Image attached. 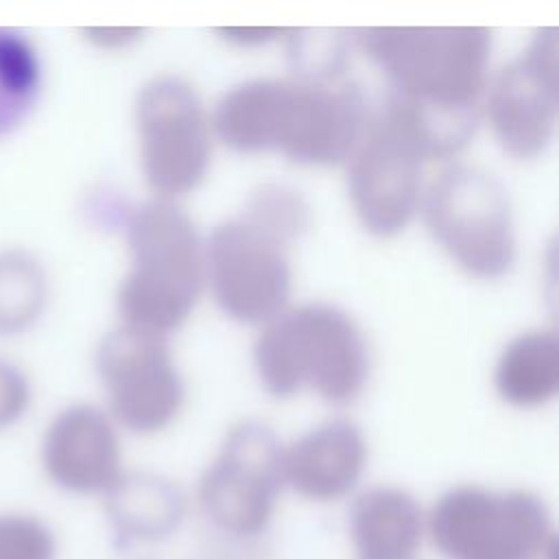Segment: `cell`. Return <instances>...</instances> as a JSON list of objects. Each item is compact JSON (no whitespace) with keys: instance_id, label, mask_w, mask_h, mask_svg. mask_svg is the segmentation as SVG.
I'll return each instance as SVG.
<instances>
[{"instance_id":"cell-1","label":"cell","mask_w":559,"mask_h":559,"mask_svg":"<svg viewBox=\"0 0 559 559\" xmlns=\"http://www.w3.org/2000/svg\"><path fill=\"white\" fill-rule=\"evenodd\" d=\"M212 127L236 151L275 148L299 164L330 166L354 153L365 114L354 87L255 79L221 96Z\"/></svg>"},{"instance_id":"cell-2","label":"cell","mask_w":559,"mask_h":559,"mask_svg":"<svg viewBox=\"0 0 559 559\" xmlns=\"http://www.w3.org/2000/svg\"><path fill=\"white\" fill-rule=\"evenodd\" d=\"M360 50L384 72L391 96L430 120L480 116L491 31L480 26H373Z\"/></svg>"},{"instance_id":"cell-3","label":"cell","mask_w":559,"mask_h":559,"mask_svg":"<svg viewBox=\"0 0 559 559\" xmlns=\"http://www.w3.org/2000/svg\"><path fill=\"white\" fill-rule=\"evenodd\" d=\"M131 269L118 288L122 325L166 336L192 312L203 282V245L192 221L170 201H151L127 216Z\"/></svg>"},{"instance_id":"cell-4","label":"cell","mask_w":559,"mask_h":559,"mask_svg":"<svg viewBox=\"0 0 559 559\" xmlns=\"http://www.w3.org/2000/svg\"><path fill=\"white\" fill-rule=\"evenodd\" d=\"M253 365L275 397L312 389L334 404L354 400L369 373L358 325L330 304H304L271 319L255 341Z\"/></svg>"},{"instance_id":"cell-5","label":"cell","mask_w":559,"mask_h":559,"mask_svg":"<svg viewBox=\"0 0 559 559\" xmlns=\"http://www.w3.org/2000/svg\"><path fill=\"white\" fill-rule=\"evenodd\" d=\"M428 533L448 559H542L555 555L548 507L524 489L454 487L435 502Z\"/></svg>"},{"instance_id":"cell-6","label":"cell","mask_w":559,"mask_h":559,"mask_svg":"<svg viewBox=\"0 0 559 559\" xmlns=\"http://www.w3.org/2000/svg\"><path fill=\"white\" fill-rule=\"evenodd\" d=\"M419 205L435 240L465 273L493 280L511 269V205L491 173L467 164L448 166L430 181Z\"/></svg>"},{"instance_id":"cell-7","label":"cell","mask_w":559,"mask_h":559,"mask_svg":"<svg viewBox=\"0 0 559 559\" xmlns=\"http://www.w3.org/2000/svg\"><path fill=\"white\" fill-rule=\"evenodd\" d=\"M140 162L148 188L170 201L194 190L212 153L210 118L197 90L177 74H157L135 98Z\"/></svg>"},{"instance_id":"cell-8","label":"cell","mask_w":559,"mask_h":559,"mask_svg":"<svg viewBox=\"0 0 559 559\" xmlns=\"http://www.w3.org/2000/svg\"><path fill=\"white\" fill-rule=\"evenodd\" d=\"M349 199L360 225L380 238L400 234L421 199L419 142L386 103L349 155Z\"/></svg>"},{"instance_id":"cell-9","label":"cell","mask_w":559,"mask_h":559,"mask_svg":"<svg viewBox=\"0 0 559 559\" xmlns=\"http://www.w3.org/2000/svg\"><path fill=\"white\" fill-rule=\"evenodd\" d=\"M282 452L262 421H240L225 435L199 485V502L221 531L249 537L266 528L284 485Z\"/></svg>"},{"instance_id":"cell-10","label":"cell","mask_w":559,"mask_h":559,"mask_svg":"<svg viewBox=\"0 0 559 559\" xmlns=\"http://www.w3.org/2000/svg\"><path fill=\"white\" fill-rule=\"evenodd\" d=\"M205 280L221 310L242 323H269L286 310L290 266L286 245L249 221L214 227L203 245Z\"/></svg>"},{"instance_id":"cell-11","label":"cell","mask_w":559,"mask_h":559,"mask_svg":"<svg viewBox=\"0 0 559 559\" xmlns=\"http://www.w3.org/2000/svg\"><path fill=\"white\" fill-rule=\"evenodd\" d=\"M114 417L133 432L166 428L183 404V382L164 336L120 325L96 352Z\"/></svg>"},{"instance_id":"cell-12","label":"cell","mask_w":559,"mask_h":559,"mask_svg":"<svg viewBox=\"0 0 559 559\" xmlns=\"http://www.w3.org/2000/svg\"><path fill=\"white\" fill-rule=\"evenodd\" d=\"M487 118L500 146L528 159L546 151L557 120V28L535 33L528 48L507 63L487 96Z\"/></svg>"},{"instance_id":"cell-13","label":"cell","mask_w":559,"mask_h":559,"mask_svg":"<svg viewBox=\"0 0 559 559\" xmlns=\"http://www.w3.org/2000/svg\"><path fill=\"white\" fill-rule=\"evenodd\" d=\"M50 474L79 491L111 489L120 478V443L109 417L87 404L63 408L44 443Z\"/></svg>"},{"instance_id":"cell-14","label":"cell","mask_w":559,"mask_h":559,"mask_svg":"<svg viewBox=\"0 0 559 559\" xmlns=\"http://www.w3.org/2000/svg\"><path fill=\"white\" fill-rule=\"evenodd\" d=\"M367 461L360 428L347 419L325 421L282 452V476L310 500H336L354 489Z\"/></svg>"},{"instance_id":"cell-15","label":"cell","mask_w":559,"mask_h":559,"mask_svg":"<svg viewBox=\"0 0 559 559\" xmlns=\"http://www.w3.org/2000/svg\"><path fill=\"white\" fill-rule=\"evenodd\" d=\"M421 522V509L408 491L373 487L354 502L349 528L360 559H413Z\"/></svg>"},{"instance_id":"cell-16","label":"cell","mask_w":559,"mask_h":559,"mask_svg":"<svg viewBox=\"0 0 559 559\" xmlns=\"http://www.w3.org/2000/svg\"><path fill=\"white\" fill-rule=\"evenodd\" d=\"M498 395L518 408L550 402L559 389V341L552 330L522 332L500 352L493 373Z\"/></svg>"},{"instance_id":"cell-17","label":"cell","mask_w":559,"mask_h":559,"mask_svg":"<svg viewBox=\"0 0 559 559\" xmlns=\"http://www.w3.org/2000/svg\"><path fill=\"white\" fill-rule=\"evenodd\" d=\"M111 513L120 531L140 539L170 535L186 513V498L177 485L155 474L118 478L111 487Z\"/></svg>"},{"instance_id":"cell-18","label":"cell","mask_w":559,"mask_h":559,"mask_svg":"<svg viewBox=\"0 0 559 559\" xmlns=\"http://www.w3.org/2000/svg\"><path fill=\"white\" fill-rule=\"evenodd\" d=\"M41 87V61L26 35L0 28V138L31 114Z\"/></svg>"},{"instance_id":"cell-19","label":"cell","mask_w":559,"mask_h":559,"mask_svg":"<svg viewBox=\"0 0 559 559\" xmlns=\"http://www.w3.org/2000/svg\"><path fill=\"white\" fill-rule=\"evenodd\" d=\"M46 277L41 266L26 253H0V334L28 328L41 312Z\"/></svg>"},{"instance_id":"cell-20","label":"cell","mask_w":559,"mask_h":559,"mask_svg":"<svg viewBox=\"0 0 559 559\" xmlns=\"http://www.w3.org/2000/svg\"><path fill=\"white\" fill-rule=\"evenodd\" d=\"M242 218L260 227L269 236L277 238L280 242L288 245L306 229L308 205L295 190L277 183H266L249 197Z\"/></svg>"},{"instance_id":"cell-21","label":"cell","mask_w":559,"mask_h":559,"mask_svg":"<svg viewBox=\"0 0 559 559\" xmlns=\"http://www.w3.org/2000/svg\"><path fill=\"white\" fill-rule=\"evenodd\" d=\"M28 406V382L26 378L0 360V426L17 419Z\"/></svg>"},{"instance_id":"cell-22","label":"cell","mask_w":559,"mask_h":559,"mask_svg":"<svg viewBox=\"0 0 559 559\" xmlns=\"http://www.w3.org/2000/svg\"><path fill=\"white\" fill-rule=\"evenodd\" d=\"M286 31L288 28H277V26H221V28H216V33L225 41H229L234 46H245V48L280 39L286 35Z\"/></svg>"},{"instance_id":"cell-23","label":"cell","mask_w":559,"mask_h":559,"mask_svg":"<svg viewBox=\"0 0 559 559\" xmlns=\"http://www.w3.org/2000/svg\"><path fill=\"white\" fill-rule=\"evenodd\" d=\"M85 37L105 50H118V48H127L129 44L138 41L144 33V28L138 26H90L83 28Z\"/></svg>"}]
</instances>
